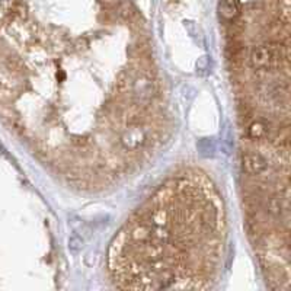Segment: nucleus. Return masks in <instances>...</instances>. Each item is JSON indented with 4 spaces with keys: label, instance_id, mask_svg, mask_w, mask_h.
I'll return each mask as SVG.
<instances>
[{
    "label": "nucleus",
    "instance_id": "nucleus-1",
    "mask_svg": "<svg viewBox=\"0 0 291 291\" xmlns=\"http://www.w3.org/2000/svg\"><path fill=\"white\" fill-rule=\"evenodd\" d=\"M289 61V51L280 44H264L251 53V63L259 70L275 69L281 63Z\"/></svg>",
    "mask_w": 291,
    "mask_h": 291
},
{
    "label": "nucleus",
    "instance_id": "nucleus-2",
    "mask_svg": "<svg viewBox=\"0 0 291 291\" xmlns=\"http://www.w3.org/2000/svg\"><path fill=\"white\" fill-rule=\"evenodd\" d=\"M131 89L137 106H146L152 102L156 94V82L153 80V76L150 73L141 72L140 76L134 79Z\"/></svg>",
    "mask_w": 291,
    "mask_h": 291
},
{
    "label": "nucleus",
    "instance_id": "nucleus-3",
    "mask_svg": "<svg viewBox=\"0 0 291 291\" xmlns=\"http://www.w3.org/2000/svg\"><path fill=\"white\" fill-rule=\"evenodd\" d=\"M242 163H243V169L249 175L258 176L268 172V162L259 153H245L242 157Z\"/></svg>",
    "mask_w": 291,
    "mask_h": 291
},
{
    "label": "nucleus",
    "instance_id": "nucleus-4",
    "mask_svg": "<svg viewBox=\"0 0 291 291\" xmlns=\"http://www.w3.org/2000/svg\"><path fill=\"white\" fill-rule=\"evenodd\" d=\"M147 140V133L143 127L140 125H136L133 127L131 130H128L124 136H122V144L127 147V149H131V150H136L138 149L140 146H143Z\"/></svg>",
    "mask_w": 291,
    "mask_h": 291
},
{
    "label": "nucleus",
    "instance_id": "nucleus-5",
    "mask_svg": "<svg viewBox=\"0 0 291 291\" xmlns=\"http://www.w3.org/2000/svg\"><path fill=\"white\" fill-rule=\"evenodd\" d=\"M267 133H268L267 125L264 122H261V121H253L249 125V128H248V134L253 140H262V138H265Z\"/></svg>",
    "mask_w": 291,
    "mask_h": 291
},
{
    "label": "nucleus",
    "instance_id": "nucleus-6",
    "mask_svg": "<svg viewBox=\"0 0 291 291\" xmlns=\"http://www.w3.org/2000/svg\"><path fill=\"white\" fill-rule=\"evenodd\" d=\"M133 82H134V78H133L130 73L124 72V73H121V75L118 76V79H116L115 91H116L118 94H125L127 91H130V89H131Z\"/></svg>",
    "mask_w": 291,
    "mask_h": 291
},
{
    "label": "nucleus",
    "instance_id": "nucleus-7",
    "mask_svg": "<svg viewBox=\"0 0 291 291\" xmlns=\"http://www.w3.org/2000/svg\"><path fill=\"white\" fill-rule=\"evenodd\" d=\"M220 10H221L223 16H226V18H233V16L237 15V12H239L237 0H221Z\"/></svg>",
    "mask_w": 291,
    "mask_h": 291
}]
</instances>
